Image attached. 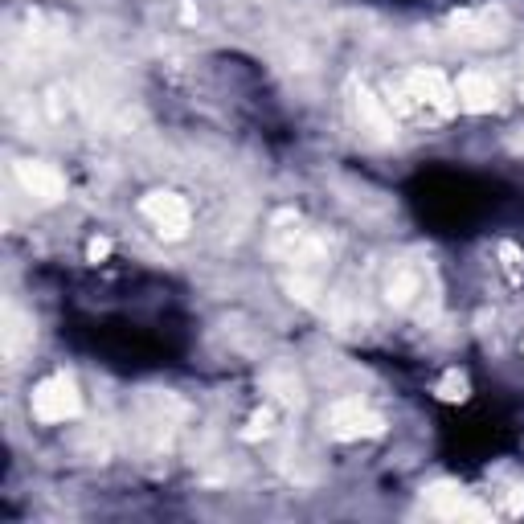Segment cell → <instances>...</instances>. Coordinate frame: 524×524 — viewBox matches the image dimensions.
<instances>
[{"mask_svg": "<svg viewBox=\"0 0 524 524\" xmlns=\"http://www.w3.org/2000/svg\"><path fill=\"white\" fill-rule=\"evenodd\" d=\"M78 410H82L78 385H74L66 373H54V377H46V381L33 389V418H37V422L58 426V422L78 418Z\"/></svg>", "mask_w": 524, "mask_h": 524, "instance_id": "1", "label": "cell"}, {"mask_svg": "<svg viewBox=\"0 0 524 524\" xmlns=\"http://www.w3.org/2000/svg\"><path fill=\"white\" fill-rule=\"evenodd\" d=\"M455 103H459L463 111H471V115H484V111H492V107L500 103V86H496V78L484 74V70H467V74H459V82H455Z\"/></svg>", "mask_w": 524, "mask_h": 524, "instance_id": "6", "label": "cell"}, {"mask_svg": "<svg viewBox=\"0 0 524 524\" xmlns=\"http://www.w3.org/2000/svg\"><path fill=\"white\" fill-rule=\"evenodd\" d=\"M144 217L164 238H181L189 230V205L177 193H148L144 197Z\"/></svg>", "mask_w": 524, "mask_h": 524, "instance_id": "4", "label": "cell"}, {"mask_svg": "<svg viewBox=\"0 0 524 524\" xmlns=\"http://www.w3.org/2000/svg\"><path fill=\"white\" fill-rule=\"evenodd\" d=\"M357 115H361L365 131H373V136H381V140H393V136H398V123H393V115H389L385 103L373 99L369 91L357 95Z\"/></svg>", "mask_w": 524, "mask_h": 524, "instance_id": "7", "label": "cell"}, {"mask_svg": "<svg viewBox=\"0 0 524 524\" xmlns=\"http://www.w3.org/2000/svg\"><path fill=\"white\" fill-rule=\"evenodd\" d=\"M463 393H467V381L451 373V377L443 381V398H451V402H455V398H463Z\"/></svg>", "mask_w": 524, "mask_h": 524, "instance_id": "9", "label": "cell"}, {"mask_svg": "<svg viewBox=\"0 0 524 524\" xmlns=\"http://www.w3.org/2000/svg\"><path fill=\"white\" fill-rule=\"evenodd\" d=\"M406 95H410L418 107H430V111H439V115L459 111V103H455V86H451L439 70H430V66L406 74Z\"/></svg>", "mask_w": 524, "mask_h": 524, "instance_id": "2", "label": "cell"}, {"mask_svg": "<svg viewBox=\"0 0 524 524\" xmlns=\"http://www.w3.org/2000/svg\"><path fill=\"white\" fill-rule=\"evenodd\" d=\"M17 181H21V189H25L29 197L46 201V205H54V201L66 197V177H62V172H58L54 164L21 160V164H17Z\"/></svg>", "mask_w": 524, "mask_h": 524, "instance_id": "5", "label": "cell"}, {"mask_svg": "<svg viewBox=\"0 0 524 524\" xmlns=\"http://www.w3.org/2000/svg\"><path fill=\"white\" fill-rule=\"evenodd\" d=\"M86 254H91V258H103V254H107V242H103V238H95V242H91V250H86Z\"/></svg>", "mask_w": 524, "mask_h": 524, "instance_id": "10", "label": "cell"}, {"mask_svg": "<svg viewBox=\"0 0 524 524\" xmlns=\"http://www.w3.org/2000/svg\"><path fill=\"white\" fill-rule=\"evenodd\" d=\"M328 430L336 434V439H361V434H381L385 422L361 398H340L328 410Z\"/></svg>", "mask_w": 524, "mask_h": 524, "instance_id": "3", "label": "cell"}, {"mask_svg": "<svg viewBox=\"0 0 524 524\" xmlns=\"http://www.w3.org/2000/svg\"><path fill=\"white\" fill-rule=\"evenodd\" d=\"M418 291H422V275L414 267H393V275L385 283V295H389L393 308H410Z\"/></svg>", "mask_w": 524, "mask_h": 524, "instance_id": "8", "label": "cell"}]
</instances>
